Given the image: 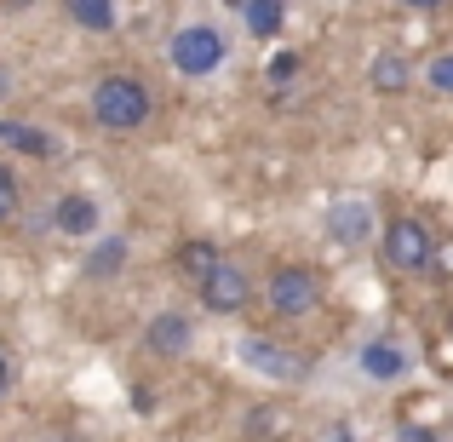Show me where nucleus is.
<instances>
[{"label":"nucleus","mask_w":453,"mask_h":442,"mask_svg":"<svg viewBox=\"0 0 453 442\" xmlns=\"http://www.w3.org/2000/svg\"><path fill=\"white\" fill-rule=\"evenodd\" d=\"M87 110H92V121H98L104 133H138V127L155 121V92H150L144 75H133V69H110V75H98Z\"/></svg>","instance_id":"nucleus-1"},{"label":"nucleus","mask_w":453,"mask_h":442,"mask_svg":"<svg viewBox=\"0 0 453 442\" xmlns=\"http://www.w3.org/2000/svg\"><path fill=\"white\" fill-rule=\"evenodd\" d=\"M224 58H230V41H224V29H219V23H207V18H196V23H184V29H173V41H166V64H173L184 81L219 75Z\"/></svg>","instance_id":"nucleus-2"},{"label":"nucleus","mask_w":453,"mask_h":442,"mask_svg":"<svg viewBox=\"0 0 453 442\" xmlns=\"http://www.w3.org/2000/svg\"><path fill=\"white\" fill-rule=\"evenodd\" d=\"M265 310L281 322H304L321 310V276L310 265H276L265 282Z\"/></svg>","instance_id":"nucleus-3"},{"label":"nucleus","mask_w":453,"mask_h":442,"mask_svg":"<svg viewBox=\"0 0 453 442\" xmlns=\"http://www.w3.org/2000/svg\"><path fill=\"white\" fill-rule=\"evenodd\" d=\"M385 265L396 276H425L436 265V236L419 219H390L385 224Z\"/></svg>","instance_id":"nucleus-4"},{"label":"nucleus","mask_w":453,"mask_h":442,"mask_svg":"<svg viewBox=\"0 0 453 442\" xmlns=\"http://www.w3.org/2000/svg\"><path fill=\"white\" fill-rule=\"evenodd\" d=\"M138 345H144L155 362H178V356H189V345H196V316H189V310H155L144 322V333H138Z\"/></svg>","instance_id":"nucleus-5"},{"label":"nucleus","mask_w":453,"mask_h":442,"mask_svg":"<svg viewBox=\"0 0 453 442\" xmlns=\"http://www.w3.org/2000/svg\"><path fill=\"white\" fill-rule=\"evenodd\" d=\"M196 299L212 310V316H235V310L253 305V276H247L235 259H219V265H212V276L196 288Z\"/></svg>","instance_id":"nucleus-6"},{"label":"nucleus","mask_w":453,"mask_h":442,"mask_svg":"<svg viewBox=\"0 0 453 442\" xmlns=\"http://www.w3.org/2000/svg\"><path fill=\"white\" fill-rule=\"evenodd\" d=\"M98 224H104V207H98V196H87V190H64V196L52 201V230L58 236L87 242V236H98Z\"/></svg>","instance_id":"nucleus-7"},{"label":"nucleus","mask_w":453,"mask_h":442,"mask_svg":"<svg viewBox=\"0 0 453 442\" xmlns=\"http://www.w3.org/2000/svg\"><path fill=\"white\" fill-rule=\"evenodd\" d=\"M235 356H242L253 374H265V379H299V374H304L299 356H288V345L265 339V333H247V339L235 345Z\"/></svg>","instance_id":"nucleus-8"},{"label":"nucleus","mask_w":453,"mask_h":442,"mask_svg":"<svg viewBox=\"0 0 453 442\" xmlns=\"http://www.w3.org/2000/svg\"><path fill=\"white\" fill-rule=\"evenodd\" d=\"M327 236H333V242H344V247H362L367 236H373V207H367L362 196L333 201V207H327Z\"/></svg>","instance_id":"nucleus-9"},{"label":"nucleus","mask_w":453,"mask_h":442,"mask_svg":"<svg viewBox=\"0 0 453 442\" xmlns=\"http://www.w3.org/2000/svg\"><path fill=\"white\" fill-rule=\"evenodd\" d=\"M127 259H133V242H127V236H98V242L81 253V276L87 282H115L127 270Z\"/></svg>","instance_id":"nucleus-10"},{"label":"nucleus","mask_w":453,"mask_h":442,"mask_svg":"<svg viewBox=\"0 0 453 442\" xmlns=\"http://www.w3.org/2000/svg\"><path fill=\"white\" fill-rule=\"evenodd\" d=\"M219 259H224V253L207 242V236H189V242H178V247H173V270L189 282V288H201V282L212 276V265H219Z\"/></svg>","instance_id":"nucleus-11"},{"label":"nucleus","mask_w":453,"mask_h":442,"mask_svg":"<svg viewBox=\"0 0 453 442\" xmlns=\"http://www.w3.org/2000/svg\"><path fill=\"white\" fill-rule=\"evenodd\" d=\"M235 18H242V29L253 35V41H276V35L288 29V6H281V0H242Z\"/></svg>","instance_id":"nucleus-12"},{"label":"nucleus","mask_w":453,"mask_h":442,"mask_svg":"<svg viewBox=\"0 0 453 442\" xmlns=\"http://www.w3.org/2000/svg\"><path fill=\"white\" fill-rule=\"evenodd\" d=\"M362 374L367 379H402L408 374V351L396 339H367L362 345Z\"/></svg>","instance_id":"nucleus-13"},{"label":"nucleus","mask_w":453,"mask_h":442,"mask_svg":"<svg viewBox=\"0 0 453 442\" xmlns=\"http://www.w3.org/2000/svg\"><path fill=\"white\" fill-rule=\"evenodd\" d=\"M64 18L75 23V29H87V35H110L121 12H115L110 0H69V6H64Z\"/></svg>","instance_id":"nucleus-14"},{"label":"nucleus","mask_w":453,"mask_h":442,"mask_svg":"<svg viewBox=\"0 0 453 442\" xmlns=\"http://www.w3.org/2000/svg\"><path fill=\"white\" fill-rule=\"evenodd\" d=\"M367 81H373V92H402L413 81V64L402 52H379L373 64H367Z\"/></svg>","instance_id":"nucleus-15"},{"label":"nucleus","mask_w":453,"mask_h":442,"mask_svg":"<svg viewBox=\"0 0 453 442\" xmlns=\"http://www.w3.org/2000/svg\"><path fill=\"white\" fill-rule=\"evenodd\" d=\"M0 144L6 150H18V155H52V138L41 133V127H23V121H0Z\"/></svg>","instance_id":"nucleus-16"},{"label":"nucleus","mask_w":453,"mask_h":442,"mask_svg":"<svg viewBox=\"0 0 453 442\" xmlns=\"http://www.w3.org/2000/svg\"><path fill=\"white\" fill-rule=\"evenodd\" d=\"M18 207H23V184H18V173H12V161H0V224L18 219Z\"/></svg>","instance_id":"nucleus-17"},{"label":"nucleus","mask_w":453,"mask_h":442,"mask_svg":"<svg viewBox=\"0 0 453 442\" xmlns=\"http://www.w3.org/2000/svg\"><path fill=\"white\" fill-rule=\"evenodd\" d=\"M299 69H304L299 52H276V58H270V69H265V81H270V87H288V81H299Z\"/></svg>","instance_id":"nucleus-18"},{"label":"nucleus","mask_w":453,"mask_h":442,"mask_svg":"<svg viewBox=\"0 0 453 442\" xmlns=\"http://www.w3.org/2000/svg\"><path fill=\"white\" fill-rule=\"evenodd\" d=\"M425 81H431L436 92H453V52H436L431 64H425Z\"/></svg>","instance_id":"nucleus-19"},{"label":"nucleus","mask_w":453,"mask_h":442,"mask_svg":"<svg viewBox=\"0 0 453 442\" xmlns=\"http://www.w3.org/2000/svg\"><path fill=\"white\" fill-rule=\"evenodd\" d=\"M127 402H133V414H155V391L150 385H133V391H127Z\"/></svg>","instance_id":"nucleus-20"},{"label":"nucleus","mask_w":453,"mask_h":442,"mask_svg":"<svg viewBox=\"0 0 453 442\" xmlns=\"http://www.w3.org/2000/svg\"><path fill=\"white\" fill-rule=\"evenodd\" d=\"M396 442H436V431H425V425H402Z\"/></svg>","instance_id":"nucleus-21"},{"label":"nucleus","mask_w":453,"mask_h":442,"mask_svg":"<svg viewBox=\"0 0 453 442\" xmlns=\"http://www.w3.org/2000/svg\"><path fill=\"white\" fill-rule=\"evenodd\" d=\"M6 391H12V356L0 351V402H6Z\"/></svg>","instance_id":"nucleus-22"},{"label":"nucleus","mask_w":453,"mask_h":442,"mask_svg":"<svg viewBox=\"0 0 453 442\" xmlns=\"http://www.w3.org/2000/svg\"><path fill=\"white\" fill-rule=\"evenodd\" d=\"M6 92H12V69H0V98H6Z\"/></svg>","instance_id":"nucleus-23"}]
</instances>
